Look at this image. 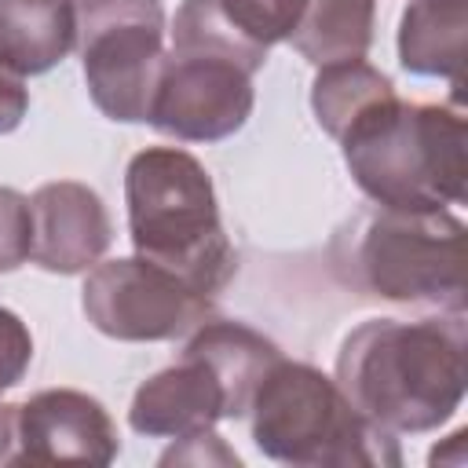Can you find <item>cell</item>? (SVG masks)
Instances as JSON below:
<instances>
[{"mask_svg":"<svg viewBox=\"0 0 468 468\" xmlns=\"http://www.w3.org/2000/svg\"><path fill=\"white\" fill-rule=\"evenodd\" d=\"M373 18H377L373 0H303L289 44L311 66L366 58L373 44Z\"/></svg>","mask_w":468,"mask_h":468,"instance_id":"obj_15","label":"cell"},{"mask_svg":"<svg viewBox=\"0 0 468 468\" xmlns=\"http://www.w3.org/2000/svg\"><path fill=\"white\" fill-rule=\"evenodd\" d=\"M227 417V388L219 373L190 351L179 362L146 377L128 406V424L150 439H186L212 431Z\"/></svg>","mask_w":468,"mask_h":468,"instance_id":"obj_11","label":"cell"},{"mask_svg":"<svg viewBox=\"0 0 468 468\" xmlns=\"http://www.w3.org/2000/svg\"><path fill=\"white\" fill-rule=\"evenodd\" d=\"M33 252V212L29 197L15 186H0V274L18 271Z\"/></svg>","mask_w":468,"mask_h":468,"instance_id":"obj_18","label":"cell"},{"mask_svg":"<svg viewBox=\"0 0 468 468\" xmlns=\"http://www.w3.org/2000/svg\"><path fill=\"white\" fill-rule=\"evenodd\" d=\"M395 84L391 77H384L377 66H369L366 58H344V62H329L318 66L314 84H311V110L314 121L322 124V132L329 139H340L344 128L377 99L391 95Z\"/></svg>","mask_w":468,"mask_h":468,"instance_id":"obj_16","label":"cell"},{"mask_svg":"<svg viewBox=\"0 0 468 468\" xmlns=\"http://www.w3.org/2000/svg\"><path fill=\"white\" fill-rule=\"evenodd\" d=\"M252 442L263 457L292 468H395L402 464L391 431L369 424L333 377L285 355L260 380L249 406Z\"/></svg>","mask_w":468,"mask_h":468,"instance_id":"obj_5","label":"cell"},{"mask_svg":"<svg viewBox=\"0 0 468 468\" xmlns=\"http://www.w3.org/2000/svg\"><path fill=\"white\" fill-rule=\"evenodd\" d=\"M329 256L336 278L366 296L464 314V223L446 208L369 205L336 230Z\"/></svg>","mask_w":468,"mask_h":468,"instance_id":"obj_3","label":"cell"},{"mask_svg":"<svg viewBox=\"0 0 468 468\" xmlns=\"http://www.w3.org/2000/svg\"><path fill=\"white\" fill-rule=\"evenodd\" d=\"M22 464H110L121 453L106 406L73 388H48L18 402Z\"/></svg>","mask_w":468,"mask_h":468,"instance_id":"obj_9","label":"cell"},{"mask_svg":"<svg viewBox=\"0 0 468 468\" xmlns=\"http://www.w3.org/2000/svg\"><path fill=\"white\" fill-rule=\"evenodd\" d=\"M73 48L95 110L121 124H143L165 66L161 0H73Z\"/></svg>","mask_w":468,"mask_h":468,"instance_id":"obj_6","label":"cell"},{"mask_svg":"<svg viewBox=\"0 0 468 468\" xmlns=\"http://www.w3.org/2000/svg\"><path fill=\"white\" fill-rule=\"evenodd\" d=\"M183 351L201 355L219 373V380L227 388V417L230 420H238V417L249 413L260 380L282 358V351H278L274 340H267L263 333H256L245 322H227V318L201 322L186 336Z\"/></svg>","mask_w":468,"mask_h":468,"instance_id":"obj_12","label":"cell"},{"mask_svg":"<svg viewBox=\"0 0 468 468\" xmlns=\"http://www.w3.org/2000/svg\"><path fill=\"white\" fill-rule=\"evenodd\" d=\"M128 234L135 256L216 296L238 271L208 168L179 146H146L124 172Z\"/></svg>","mask_w":468,"mask_h":468,"instance_id":"obj_4","label":"cell"},{"mask_svg":"<svg viewBox=\"0 0 468 468\" xmlns=\"http://www.w3.org/2000/svg\"><path fill=\"white\" fill-rule=\"evenodd\" d=\"M336 388L377 428L420 435L442 428L464 402V314L369 318L336 351Z\"/></svg>","mask_w":468,"mask_h":468,"instance_id":"obj_1","label":"cell"},{"mask_svg":"<svg viewBox=\"0 0 468 468\" xmlns=\"http://www.w3.org/2000/svg\"><path fill=\"white\" fill-rule=\"evenodd\" d=\"M336 143L373 205L446 208L464 201L468 128L457 106L406 102L391 91L366 106Z\"/></svg>","mask_w":468,"mask_h":468,"instance_id":"obj_2","label":"cell"},{"mask_svg":"<svg viewBox=\"0 0 468 468\" xmlns=\"http://www.w3.org/2000/svg\"><path fill=\"white\" fill-rule=\"evenodd\" d=\"M33 212V252L29 260L51 274L91 271L113 241V223L102 197L77 183H44L29 197Z\"/></svg>","mask_w":468,"mask_h":468,"instance_id":"obj_10","label":"cell"},{"mask_svg":"<svg viewBox=\"0 0 468 468\" xmlns=\"http://www.w3.org/2000/svg\"><path fill=\"white\" fill-rule=\"evenodd\" d=\"M80 307L102 336L124 344L179 340L216 318L212 296L183 285L176 274L139 256L95 263L84 278Z\"/></svg>","mask_w":468,"mask_h":468,"instance_id":"obj_7","label":"cell"},{"mask_svg":"<svg viewBox=\"0 0 468 468\" xmlns=\"http://www.w3.org/2000/svg\"><path fill=\"white\" fill-rule=\"evenodd\" d=\"M29 362H33V336L26 322L15 311L0 307V395L26 377Z\"/></svg>","mask_w":468,"mask_h":468,"instance_id":"obj_19","label":"cell"},{"mask_svg":"<svg viewBox=\"0 0 468 468\" xmlns=\"http://www.w3.org/2000/svg\"><path fill=\"white\" fill-rule=\"evenodd\" d=\"M179 446L165 450L161 453V464H208V461H219V464H238V453L223 446V439L216 431H201V435H186V439H176Z\"/></svg>","mask_w":468,"mask_h":468,"instance_id":"obj_20","label":"cell"},{"mask_svg":"<svg viewBox=\"0 0 468 468\" xmlns=\"http://www.w3.org/2000/svg\"><path fill=\"white\" fill-rule=\"evenodd\" d=\"M468 0H410L399 22V62L417 77H442L461 88Z\"/></svg>","mask_w":468,"mask_h":468,"instance_id":"obj_13","label":"cell"},{"mask_svg":"<svg viewBox=\"0 0 468 468\" xmlns=\"http://www.w3.org/2000/svg\"><path fill=\"white\" fill-rule=\"evenodd\" d=\"M0 464H22V453H18V402H0Z\"/></svg>","mask_w":468,"mask_h":468,"instance_id":"obj_22","label":"cell"},{"mask_svg":"<svg viewBox=\"0 0 468 468\" xmlns=\"http://www.w3.org/2000/svg\"><path fill=\"white\" fill-rule=\"evenodd\" d=\"M303 0H216L219 15L230 22V29L256 51H271L274 44L289 40Z\"/></svg>","mask_w":468,"mask_h":468,"instance_id":"obj_17","label":"cell"},{"mask_svg":"<svg viewBox=\"0 0 468 468\" xmlns=\"http://www.w3.org/2000/svg\"><path fill=\"white\" fill-rule=\"evenodd\" d=\"M252 102V73L241 66L216 55L168 51L146 124L179 143H219L245 128Z\"/></svg>","mask_w":468,"mask_h":468,"instance_id":"obj_8","label":"cell"},{"mask_svg":"<svg viewBox=\"0 0 468 468\" xmlns=\"http://www.w3.org/2000/svg\"><path fill=\"white\" fill-rule=\"evenodd\" d=\"M77 40L73 0H0V55L26 77L55 69Z\"/></svg>","mask_w":468,"mask_h":468,"instance_id":"obj_14","label":"cell"},{"mask_svg":"<svg viewBox=\"0 0 468 468\" xmlns=\"http://www.w3.org/2000/svg\"><path fill=\"white\" fill-rule=\"evenodd\" d=\"M26 113H29L26 73H18V69L0 55V135L15 132Z\"/></svg>","mask_w":468,"mask_h":468,"instance_id":"obj_21","label":"cell"}]
</instances>
